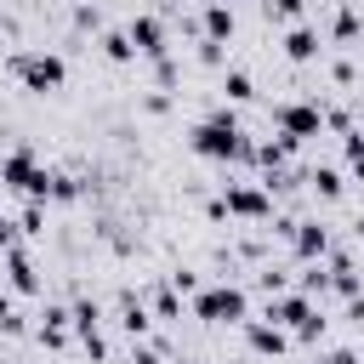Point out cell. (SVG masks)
Returning <instances> with one entry per match:
<instances>
[{"instance_id": "6da1fadb", "label": "cell", "mask_w": 364, "mask_h": 364, "mask_svg": "<svg viewBox=\"0 0 364 364\" xmlns=\"http://www.w3.org/2000/svg\"><path fill=\"white\" fill-rule=\"evenodd\" d=\"M188 148L210 165H250V136L239 125V108L233 102H216L193 131H188Z\"/></svg>"}, {"instance_id": "7a4b0ae2", "label": "cell", "mask_w": 364, "mask_h": 364, "mask_svg": "<svg viewBox=\"0 0 364 364\" xmlns=\"http://www.w3.org/2000/svg\"><path fill=\"white\" fill-rule=\"evenodd\" d=\"M6 74H11L23 91L46 97V91H63L68 63H63L57 51H46V46H17V51H6Z\"/></svg>"}, {"instance_id": "3957f363", "label": "cell", "mask_w": 364, "mask_h": 364, "mask_svg": "<svg viewBox=\"0 0 364 364\" xmlns=\"http://www.w3.org/2000/svg\"><path fill=\"white\" fill-rule=\"evenodd\" d=\"M193 318H205V324H245V318H250V290L233 284V279L199 284V290H193Z\"/></svg>"}, {"instance_id": "277c9868", "label": "cell", "mask_w": 364, "mask_h": 364, "mask_svg": "<svg viewBox=\"0 0 364 364\" xmlns=\"http://www.w3.org/2000/svg\"><path fill=\"white\" fill-rule=\"evenodd\" d=\"M222 205H228V222H250V228H262L279 210L262 182H222Z\"/></svg>"}, {"instance_id": "5b68a950", "label": "cell", "mask_w": 364, "mask_h": 364, "mask_svg": "<svg viewBox=\"0 0 364 364\" xmlns=\"http://www.w3.org/2000/svg\"><path fill=\"white\" fill-rule=\"evenodd\" d=\"M273 125L290 136V142H307L324 131V102L318 97H290V102H273Z\"/></svg>"}, {"instance_id": "8992f818", "label": "cell", "mask_w": 364, "mask_h": 364, "mask_svg": "<svg viewBox=\"0 0 364 364\" xmlns=\"http://www.w3.org/2000/svg\"><path fill=\"white\" fill-rule=\"evenodd\" d=\"M0 267H6V290H11V296H40V290H46V279H40V267H34V256H28L23 239H17L11 250H0Z\"/></svg>"}, {"instance_id": "52a82bcc", "label": "cell", "mask_w": 364, "mask_h": 364, "mask_svg": "<svg viewBox=\"0 0 364 364\" xmlns=\"http://www.w3.org/2000/svg\"><path fill=\"white\" fill-rule=\"evenodd\" d=\"M125 34H131L136 57H148V63L171 51V34H165V17H159V11H136V17L125 23Z\"/></svg>"}, {"instance_id": "ba28073f", "label": "cell", "mask_w": 364, "mask_h": 364, "mask_svg": "<svg viewBox=\"0 0 364 364\" xmlns=\"http://www.w3.org/2000/svg\"><path fill=\"white\" fill-rule=\"evenodd\" d=\"M279 51H284V63H296V68H301V63H318V57H324V34L301 17V23H290V28H284Z\"/></svg>"}, {"instance_id": "9c48e42d", "label": "cell", "mask_w": 364, "mask_h": 364, "mask_svg": "<svg viewBox=\"0 0 364 364\" xmlns=\"http://www.w3.org/2000/svg\"><path fill=\"white\" fill-rule=\"evenodd\" d=\"M330 245H336V233H330V222H318V216L296 222V233H290V256H296V262H324Z\"/></svg>"}, {"instance_id": "30bf717a", "label": "cell", "mask_w": 364, "mask_h": 364, "mask_svg": "<svg viewBox=\"0 0 364 364\" xmlns=\"http://www.w3.org/2000/svg\"><path fill=\"white\" fill-rule=\"evenodd\" d=\"M239 330H245V347H250L256 358H279V353H290V330L273 324V318H245Z\"/></svg>"}, {"instance_id": "8fae6325", "label": "cell", "mask_w": 364, "mask_h": 364, "mask_svg": "<svg viewBox=\"0 0 364 364\" xmlns=\"http://www.w3.org/2000/svg\"><path fill=\"white\" fill-rule=\"evenodd\" d=\"M68 336H74L68 307H63V301H46V313H40V324H34V341H40L46 353H63V347H68Z\"/></svg>"}, {"instance_id": "7c38bea8", "label": "cell", "mask_w": 364, "mask_h": 364, "mask_svg": "<svg viewBox=\"0 0 364 364\" xmlns=\"http://www.w3.org/2000/svg\"><path fill=\"white\" fill-rule=\"evenodd\" d=\"M307 313H313V296H301V290L290 284V290H279V296H267V313H262V318H273V324H284V330H296V324H301Z\"/></svg>"}, {"instance_id": "4fadbf2b", "label": "cell", "mask_w": 364, "mask_h": 364, "mask_svg": "<svg viewBox=\"0 0 364 364\" xmlns=\"http://www.w3.org/2000/svg\"><path fill=\"white\" fill-rule=\"evenodd\" d=\"M296 148H301V142H290L284 131H279V136H262V142L250 136V165H256V171L267 176V171H279V165H290V154H296Z\"/></svg>"}, {"instance_id": "5bb4252c", "label": "cell", "mask_w": 364, "mask_h": 364, "mask_svg": "<svg viewBox=\"0 0 364 364\" xmlns=\"http://www.w3.org/2000/svg\"><path fill=\"white\" fill-rule=\"evenodd\" d=\"M114 318H119V330H125L131 341H142V336H154V313H148V301H142L136 290H125V296H119V307H114Z\"/></svg>"}, {"instance_id": "9a60e30c", "label": "cell", "mask_w": 364, "mask_h": 364, "mask_svg": "<svg viewBox=\"0 0 364 364\" xmlns=\"http://www.w3.org/2000/svg\"><path fill=\"white\" fill-rule=\"evenodd\" d=\"M34 165H40V154H34V142H17L6 159H0V188H28V176H34Z\"/></svg>"}, {"instance_id": "2e32d148", "label": "cell", "mask_w": 364, "mask_h": 364, "mask_svg": "<svg viewBox=\"0 0 364 364\" xmlns=\"http://www.w3.org/2000/svg\"><path fill=\"white\" fill-rule=\"evenodd\" d=\"M233 28H239V17H233V6H222V0H205L199 6V40H233Z\"/></svg>"}, {"instance_id": "e0dca14e", "label": "cell", "mask_w": 364, "mask_h": 364, "mask_svg": "<svg viewBox=\"0 0 364 364\" xmlns=\"http://www.w3.org/2000/svg\"><path fill=\"white\" fill-rule=\"evenodd\" d=\"M318 34H324V46H353V40L364 34L358 6H353V0H341V6H336V17H330V28H318Z\"/></svg>"}, {"instance_id": "ac0fdd59", "label": "cell", "mask_w": 364, "mask_h": 364, "mask_svg": "<svg viewBox=\"0 0 364 364\" xmlns=\"http://www.w3.org/2000/svg\"><path fill=\"white\" fill-rule=\"evenodd\" d=\"M307 188H313V199H324V205H336V199L347 193V182H341L336 165H307Z\"/></svg>"}, {"instance_id": "d6986e66", "label": "cell", "mask_w": 364, "mask_h": 364, "mask_svg": "<svg viewBox=\"0 0 364 364\" xmlns=\"http://www.w3.org/2000/svg\"><path fill=\"white\" fill-rule=\"evenodd\" d=\"M97 46H102V57H108L114 68H131V63H136V46H131V34H125V28H102V34H97Z\"/></svg>"}, {"instance_id": "ffe728a7", "label": "cell", "mask_w": 364, "mask_h": 364, "mask_svg": "<svg viewBox=\"0 0 364 364\" xmlns=\"http://www.w3.org/2000/svg\"><path fill=\"white\" fill-rule=\"evenodd\" d=\"M102 318H108V307H102L97 296H80V301L68 307V324H74V336H91V330H102Z\"/></svg>"}, {"instance_id": "44dd1931", "label": "cell", "mask_w": 364, "mask_h": 364, "mask_svg": "<svg viewBox=\"0 0 364 364\" xmlns=\"http://www.w3.org/2000/svg\"><path fill=\"white\" fill-rule=\"evenodd\" d=\"M216 91H222L228 102H250V97H256V80H250V68H222Z\"/></svg>"}, {"instance_id": "7402d4cb", "label": "cell", "mask_w": 364, "mask_h": 364, "mask_svg": "<svg viewBox=\"0 0 364 364\" xmlns=\"http://www.w3.org/2000/svg\"><path fill=\"white\" fill-rule=\"evenodd\" d=\"M324 336H330V313H324V307L313 301V313H307V318H301V324L290 330V341H301V347H318Z\"/></svg>"}, {"instance_id": "603a6c76", "label": "cell", "mask_w": 364, "mask_h": 364, "mask_svg": "<svg viewBox=\"0 0 364 364\" xmlns=\"http://www.w3.org/2000/svg\"><path fill=\"white\" fill-rule=\"evenodd\" d=\"M296 290H301V296H330V267H324V262H301Z\"/></svg>"}, {"instance_id": "cb8c5ba5", "label": "cell", "mask_w": 364, "mask_h": 364, "mask_svg": "<svg viewBox=\"0 0 364 364\" xmlns=\"http://www.w3.org/2000/svg\"><path fill=\"white\" fill-rule=\"evenodd\" d=\"M148 313L171 324V318H182V296H176L171 284H154V290H148Z\"/></svg>"}, {"instance_id": "d4e9b609", "label": "cell", "mask_w": 364, "mask_h": 364, "mask_svg": "<svg viewBox=\"0 0 364 364\" xmlns=\"http://www.w3.org/2000/svg\"><path fill=\"white\" fill-rule=\"evenodd\" d=\"M17 233H23V239H40V233H46V205H40V199H23V210H17Z\"/></svg>"}, {"instance_id": "484cf974", "label": "cell", "mask_w": 364, "mask_h": 364, "mask_svg": "<svg viewBox=\"0 0 364 364\" xmlns=\"http://www.w3.org/2000/svg\"><path fill=\"white\" fill-rule=\"evenodd\" d=\"M341 159H347V171L364 182V131L353 125V131H341Z\"/></svg>"}, {"instance_id": "4316f807", "label": "cell", "mask_w": 364, "mask_h": 364, "mask_svg": "<svg viewBox=\"0 0 364 364\" xmlns=\"http://www.w3.org/2000/svg\"><path fill=\"white\" fill-rule=\"evenodd\" d=\"M262 17L267 23H301L307 17V0H262Z\"/></svg>"}, {"instance_id": "83f0119b", "label": "cell", "mask_w": 364, "mask_h": 364, "mask_svg": "<svg viewBox=\"0 0 364 364\" xmlns=\"http://www.w3.org/2000/svg\"><path fill=\"white\" fill-rule=\"evenodd\" d=\"M74 199H85L80 176H68V171H51V205H74Z\"/></svg>"}, {"instance_id": "f1b7e54d", "label": "cell", "mask_w": 364, "mask_h": 364, "mask_svg": "<svg viewBox=\"0 0 364 364\" xmlns=\"http://www.w3.org/2000/svg\"><path fill=\"white\" fill-rule=\"evenodd\" d=\"M250 284H256V290H262V296H279V290H290V273H284V267H273V262H262V267H256V279H250Z\"/></svg>"}, {"instance_id": "f546056e", "label": "cell", "mask_w": 364, "mask_h": 364, "mask_svg": "<svg viewBox=\"0 0 364 364\" xmlns=\"http://www.w3.org/2000/svg\"><path fill=\"white\" fill-rule=\"evenodd\" d=\"M0 330H6V336H23V330H28V318L17 313V301H11L6 284H0Z\"/></svg>"}, {"instance_id": "4dcf8cb0", "label": "cell", "mask_w": 364, "mask_h": 364, "mask_svg": "<svg viewBox=\"0 0 364 364\" xmlns=\"http://www.w3.org/2000/svg\"><path fill=\"white\" fill-rule=\"evenodd\" d=\"M154 80H159V91H171V85L182 80V63H176L171 51H165V57H154Z\"/></svg>"}, {"instance_id": "1f68e13d", "label": "cell", "mask_w": 364, "mask_h": 364, "mask_svg": "<svg viewBox=\"0 0 364 364\" xmlns=\"http://www.w3.org/2000/svg\"><path fill=\"white\" fill-rule=\"evenodd\" d=\"M193 57H199L205 68H228V46H222V40H199V51H193Z\"/></svg>"}, {"instance_id": "d6a6232c", "label": "cell", "mask_w": 364, "mask_h": 364, "mask_svg": "<svg viewBox=\"0 0 364 364\" xmlns=\"http://www.w3.org/2000/svg\"><path fill=\"white\" fill-rule=\"evenodd\" d=\"M165 284H171L176 296H193V290H199V273H193V267H171V273H165Z\"/></svg>"}, {"instance_id": "836d02e7", "label": "cell", "mask_w": 364, "mask_h": 364, "mask_svg": "<svg viewBox=\"0 0 364 364\" xmlns=\"http://www.w3.org/2000/svg\"><path fill=\"white\" fill-rule=\"evenodd\" d=\"M80 347H85V358H91V364H108V336H102V330L80 336Z\"/></svg>"}, {"instance_id": "e575fe53", "label": "cell", "mask_w": 364, "mask_h": 364, "mask_svg": "<svg viewBox=\"0 0 364 364\" xmlns=\"http://www.w3.org/2000/svg\"><path fill=\"white\" fill-rule=\"evenodd\" d=\"M74 28H85V34H102V11H97V6H74Z\"/></svg>"}, {"instance_id": "d590c367", "label": "cell", "mask_w": 364, "mask_h": 364, "mask_svg": "<svg viewBox=\"0 0 364 364\" xmlns=\"http://www.w3.org/2000/svg\"><path fill=\"white\" fill-rule=\"evenodd\" d=\"M142 114H154V119L171 114V91H148V97H142Z\"/></svg>"}, {"instance_id": "8d00e7d4", "label": "cell", "mask_w": 364, "mask_h": 364, "mask_svg": "<svg viewBox=\"0 0 364 364\" xmlns=\"http://www.w3.org/2000/svg\"><path fill=\"white\" fill-rule=\"evenodd\" d=\"M313 364H358V347H330V353H318Z\"/></svg>"}, {"instance_id": "74e56055", "label": "cell", "mask_w": 364, "mask_h": 364, "mask_svg": "<svg viewBox=\"0 0 364 364\" xmlns=\"http://www.w3.org/2000/svg\"><path fill=\"white\" fill-rule=\"evenodd\" d=\"M330 80H336V85H353V80H358V68H353L347 57H336V63H330Z\"/></svg>"}, {"instance_id": "f35d334b", "label": "cell", "mask_w": 364, "mask_h": 364, "mask_svg": "<svg viewBox=\"0 0 364 364\" xmlns=\"http://www.w3.org/2000/svg\"><path fill=\"white\" fill-rule=\"evenodd\" d=\"M23 233H17V216H0V250H11Z\"/></svg>"}, {"instance_id": "ab89813d", "label": "cell", "mask_w": 364, "mask_h": 364, "mask_svg": "<svg viewBox=\"0 0 364 364\" xmlns=\"http://www.w3.org/2000/svg\"><path fill=\"white\" fill-rule=\"evenodd\" d=\"M11 28H17V23H11V11L0 6V34H11Z\"/></svg>"}, {"instance_id": "60d3db41", "label": "cell", "mask_w": 364, "mask_h": 364, "mask_svg": "<svg viewBox=\"0 0 364 364\" xmlns=\"http://www.w3.org/2000/svg\"><path fill=\"white\" fill-rule=\"evenodd\" d=\"M353 245H364V216H353Z\"/></svg>"}, {"instance_id": "b9f144b4", "label": "cell", "mask_w": 364, "mask_h": 364, "mask_svg": "<svg viewBox=\"0 0 364 364\" xmlns=\"http://www.w3.org/2000/svg\"><path fill=\"white\" fill-rule=\"evenodd\" d=\"M182 364H210V358H182Z\"/></svg>"}, {"instance_id": "7bdbcfd3", "label": "cell", "mask_w": 364, "mask_h": 364, "mask_svg": "<svg viewBox=\"0 0 364 364\" xmlns=\"http://www.w3.org/2000/svg\"><path fill=\"white\" fill-rule=\"evenodd\" d=\"M222 6H239V0H222Z\"/></svg>"}, {"instance_id": "ee69618b", "label": "cell", "mask_w": 364, "mask_h": 364, "mask_svg": "<svg viewBox=\"0 0 364 364\" xmlns=\"http://www.w3.org/2000/svg\"><path fill=\"white\" fill-rule=\"evenodd\" d=\"M358 131H364V119H358Z\"/></svg>"}]
</instances>
